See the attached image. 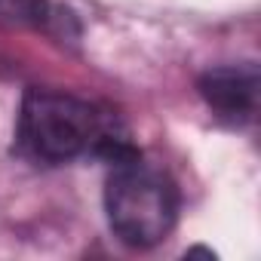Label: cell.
I'll list each match as a JSON object with an SVG mask.
<instances>
[{"label": "cell", "instance_id": "6da1fadb", "mask_svg": "<svg viewBox=\"0 0 261 261\" xmlns=\"http://www.w3.org/2000/svg\"><path fill=\"white\" fill-rule=\"evenodd\" d=\"M19 145L43 163H65L83 154H98L108 163L133 154L111 117L89 101L59 92H28L19 114Z\"/></svg>", "mask_w": 261, "mask_h": 261}, {"label": "cell", "instance_id": "7a4b0ae2", "mask_svg": "<svg viewBox=\"0 0 261 261\" xmlns=\"http://www.w3.org/2000/svg\"><path fill=\"white\" fill-rule=\"evenodd\" d=\"M105 212L111 230L126 246L151 249L175 227L178 191L160 169L142 163V157L133 151L111 163L105 185Z\"/></svg>", "mask_w": 261, "mask_h": 261}, {"label": "cell", "instance_id": "3957f363", "mask_svg": "<svg viewBox=\"0 0 261 261\" xmlns=\"http://www.w3.org/2000/svg\"><path fill=\"white\" fill-rule=\"evenodd\" d=\"M258 68L252 62L246 65H224L212 68L200 77V95L203 101L230 123H249L258 111Z\"/></svg>", "mask_w": 261, "mask_h": 261}, {"label": "cell", "instance_id": "277c9868", "mask_svg": "<svg viewBox=\"0 0 261 261\" xmlns=\"http://www.w3.org/2000/svg\"><path fill=\"white\" fill-rule=\"evenodd\" d=\"M0 4H4V0H0Z\"/></svg>", "mask_w": 261, "mask_h": 261}]
</instances>
